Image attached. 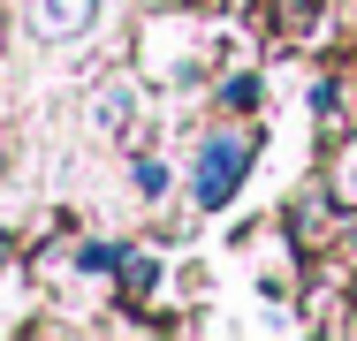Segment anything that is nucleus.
<instances>
[{
    "mask_svg": "<svg viewBox=\"0 0 357 341\" xmlns=\"http://www.w3.org/2000/svg\"><path fill=\"white\" fill-rule=\"evenodd\" d=\"M251 152H259V136H213V144L198 152V205H228L236 198Z\"/></svg>",
    "mask_w": 357,
    "mask_h": 341,
    "instance_id": "obj_1",
    "label": "nucleus"
},
{
    "mask_svg": "<svg viewBox=\"0 0 357 341\" xmlns=\"http://www.w3.org/2000/svg\"><path fill=\"white\" fill-rule=\"evenodd\" d=\"M137 190H144V198H160V190H167V167H152V159H144V167H137Z\"/></svg>",
    "mask_w": 357,
    "mask_h": 341,
    "instance_id": "obj_2",
    "label": "nucleus"
}]
</instances>
